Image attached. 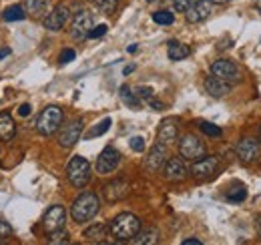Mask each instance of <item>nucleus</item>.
<instances>
[{"mask_svg":"<svg viewBox=\"0 0 261 245\" xmlns=\"http://www.w3.org/2000/svg\"><path fill=\"white\" fill-rule=\"evenodd\" d=\"M179 153L183 159L187 161H197V159H203L207 151H205V145L203 141L195 137V135H185L181 141H179Z\"/></svg>","mask_w":261,"mask_h":245,"instance_id":"obj_6","label":"nucleus"},{"mask_svg":"<svg viewBox=\"0 0 261 245\" xmlns=\"http://www.w3.org/2000/svg\"><path fill=\"white\" fill-rule=\"evenodd\" d=\"M211 75L217 77L219 81L227 83V85H235L241 79V72H239L237 64L233 61H227V59H219V61L213 62L211 64Z\"/></svg>","mask_w":261,"mask_h":245,"instance_id":"obj_5","label":"nucleus"},{"mask_svg":"<svg viewBox=\"0 0 261 245\" xmlns=\"http://www.w3.org/2000/svg\"><path fill=\"white\" fill-rule=\"evenodd\" d=\"M153 20H155L157 24L169 27V24H173V22H175V14H173V12H169V10H157V12H153Z\"/></svg>","mask_w":261,"mask_h":245,"instance_id":"obj_28","label":"nucleus"},{"mask_svg":"<svg viewBox=\"0 0 261 245\" xmlns=\"http://www.w3.org/2000/svg\"><path fill=\"white\" fill-rule=\"evenodd\" d=\"M183 245H201V241L199 239H185Z\"/></svg>","mask_w":261,"mask_h":245,"instance_id":"obj_41","label":"nucleus"},{"mask_svg":"<svg viewBox=\"0 0 261 245\" xmlns=\"http://www.w3.org/2000/svg\"><path fill=\"white\" fill-rule=\"evenodd\" d=\"M129 145H130V149L137 151V153H143V151H145V139H143V137H133L129 141Z\"/></svg>","mask_w":261,"mask_h":245,"instance_id":"obj_34","label":"nucleus"},{"mask_svg":"<svg viewBox=\"0 0 261 245\" xmlns=\"http://www.w3.org/2000/svg\"><path fill=\"white\" fill-rule=\"evenodd\" d=\"M81 133H83V121L81 119L68 122L65 129L61 131V135H59V145L65 147V149H70L81 139Z\"/></svg>","mask_w":261,"mask_h":245,"instance_id":"obj_12","label":"nucleus"},{"mask_svg":"<svg viewBox=\"0 0 261 245\" xmlns=\"http://www.w3.org/2000/svg\"><path fill=\"white\" fill-rule=\"evenodd\" d=\"M74 57H76V53L72 48H66V51L61 53V59L59 61H61V64H68L70 61H74Z\"/></svg>","mask_w":261,"mask_h":245,"instance_id":"obj_36","label":"nucleus"},{"mask_svg":"<svg viewBox=\"0 0 261 245\" xmlns=\"http://www.w3.org/2000/svg\"><path fill=\"white\" fill-rule=\"evenodd\" d=\"M66 20H68V6L66 4H59L44 18V29H48V31H61L65 27Z\"/></svg>","mask_w":261,"mask_h":245,"instance_id":"obj_14","label":"nucleus"},{"mask_svg":"<svg viewBox=\"0 0 261 245\" xmlns=\"http://www.w3.org/2000/svg\"><path fill=\"white\" fill-rule=\"evenodd\" d=\"M129 53H137V44H130V46H129Z\"/></svg>","mask_w":261,"mask_h":245,"instance_id":"obj_44","label":"nucleus"},{"mask_svg":"<svg viewBox=\"0 0 261 245\" xmlns=\"http://www.w3.org/2000/svg\"><path fill=\"white\" fill-rule=\"evenodd\" d=\"M111 125H113V121L107 117V119H102V121L98 122V125H95L89 133H87V139H95V137H100V135H105L109 129H111Z\"/></svg>","mask_w":261,"mask_h":245,"instance_id":"obj_26","label":"nucleus"},{"mask_svg":"<svg viewBox=\"0 0 261 245\" xmlns=\"http://www.w3.org/2000/svg\"><path fill=\"white\" fill-rule=\"evenodd\" d=\"M91 29H93V14L89 10H79L70 24V36L74 40H85Z\"/></svg>","mask_w":261,"mask_h":245,"instance_id":"obj_7","label":"nucleus"},{"mask_svg":"<svg viewBox=\"0 0 261 245\" xmlns=\"http://www.w3.org/2000/svg\"><path fill=\"white\" fill-rule=\"evenodd\" d=\"M255 8L259 10V14H261V0H255Z\"/></svg>","mask_w":261,"mask_h":245,"instance_id":"obj_45","label":"nucleus"},{"mask_svg":"<svg viewBox=\"0 0 261 245\" xmlns=\"http://www.w3.org/2000/svg\"><path fill=\"white\" fill-rule=\"evenodd\" d=\"M65 221H66V211L63 205H53L44 217H42V227L46 233H53V231H59L65 227Z\"/></svg>","mask_w":261,"mask_h":245,"instance_id":"obj_9","label":"nucleus"},{"mask_svg":"<svg viewBox=\"0 0 261 245\" xmlns=\"http://www.w3.org/2000/svg\"><path fill=\"white\" fill-rule=\"evenodd\" d=\"M50 237H48V243H68V235H66L63 229H59V231H53V233H48Z\"/></svg>","mask_w":261,"mask_h":245,"instance_id":"obj_32","label":"nucleus"},{"mask_svg":"<svg viewBox=\"0 0 261 245\" xmlns=\"http://www.w3.org/2000/svg\"><path fill=\"white\" fill-rule=\"evenodd\" d=\"M167 55L171 61H185L189 55H191V48L179 40H169L167 44Z\"/></svg>","mask_w":261,"mask_h":245,"instance_id":"obj_20","label":"nucleus"},{"mask_svg":"<svg viewBox=\"0 0 261 245\" xmlns=\"http://www.w3.org/2000/svg\"><path fill=\"white\" fill-rule=\"evenodd\" d=\"M10 233H12V227H10L6 221L0 219V237H8Z\"/></svg>","mask_w":261,"mask_h":245,"instance_id":"obj_38","label":"nucleus"},{"mask_svg":"<svg viewBox=\"0 0 261 245\" xmlns=\"http://www.w3.org/2000/svg\"><path fill=\"white\" fill-rule=\"evenodd\" d=\"M91 163L85 159V157H81V155H76V157H72L70 161H68V165H66V177H68V181L74 185V187H85V185L91 181Z\"/></svg>","mask_w":261,"mask_h":245,"instance_id":"obj_4","label":"nucleus"},{"mask_svg":"<svg viewBox=\"0 0 261 245\" xmlns=\"http://www.w3.org/2000/svg\"><path fill=\"white\" fill-rule=\"evenodd\" d=\"M130 241L137 245H153L159 241V233H157L155 229H149V231H143V233L139 231Z\"/></svg>","mask_w":261,"mask_h":245,"instance_id":"obj_23","label":"nucleus"},{"mask_svg":"<svg viewBox=\"0 0 261 245\" xmlns=\"http://www.w3.org/2000/svg\"><path fill=\"white\" fill-rule=\"evenodd\" d=\"M165 161H167V145L157 141V145H153V149L149 151V157L145 159V167L151 173H155V171H159L163 167Z\"/></svg>","mask_w":261,"mask_h":245,"instance_id":"obj_17","label":"nucleus"},{"mask_svg":"<svg viewBox=\"0 0 261 245\" xmlns=\"http://www.w3.org/2000/svg\"><path fill=\"white\" fill-rule=\"evenodd\" d=\"M107 31H109V27H107V24H98V27H93V29L89 31V36H87V38H100L102 34H107Z\"/></svg>","mask_w":261,"mask_h":245,"instance_id":"obj_35","label":"nucleus"},{"mask_svg":"<svg viewBox=\"0 0 261 245\" xmlns=\"http://www.w3.org/2000/svg\"><path fill=\"white\" fill-rule=\"evenodd\" d=\"M257 233H259V235H261V219H259V221H257Z\"/></svg>","mask_w":261,"mask_h":245,"instance_id":"obj_46","label":"nucleus"},{"mask_svg":"<svg viewBox=\"0 0 261 245\" xmlns=\"http://www.w3.org/2000/svg\"><path fill=\"white\" fill-rule=\"evenodd\" d=\"M100 209V201L95 193H83L74 199L72 207H70V215L76 223H87L91 221Z\"/></svg>","mask_w":261,"mask_h":245,"instance_id":"obj_2","label":"nucleus"},{"mask_svg":"<svg viewBox=\"0 0 261 245\" xmlns=\"http://www.w3.org/2000/svg\"><path fill=\"white\" fill-rule=\"evenodd\" d=\"M10 55V48H0V59H6Z\"/></svg>","mask_w":261,"mask_h":245,"instance_id":"obj_42","label":"nucleus"},{"mask_svg":"<svg viewBox=\"0 0 261 245\" xmlns=\"http://www.w3.org/2000/svg\"><path fill=\"white\" fill-rule=\"evenodd\" d=\"M195 2L197 0H175V2H173V8H175L177 12H187Z\"/></svg>","mask_w":261,"mask_h":245,"instance_id":"obj_33","label":"nucleus"},{"mask_svg":"<svg viewBox=\"0 0 261 245\" xmlns=\"http://www.w3.org/2000/svg\"><path fill=\"white\" fill-rule=\"evenodd\" d=\"M219 169V161L217 157H203V159H197L195 165L191 167V173L197 179H209L217 173Z\"/></svg>","mask_w":261,"mask_h":245,"instance_id":"obj_11","label":"nucleus"},{"mask_svg":"<svg viewBox=\"0 0 261 245\" xmlns=\"http://www.w3.org/2000/svg\"><path fill=\"white\" fill-rule=\"evenodd\" d=\"M46 4H48V0H24V12H29V14H33V16H38V14H42L44 10H46Z\"/></svg>","mask_w":261,"mask_h":245,"instance_id":"obj_25","label":"nucleus"},{"mask_svg":"<svg viewBox=\"0 0 261 245\" xmlns=\"http://www.w3.org/2000/svg\"><path fill=\"white\" fill-rule=\"evenodd\" d=\"M205 91L209 92L211 96H225V94H229V91H231V85H227V83H223V81H219L217 77H209L207 81H205Z\"/></svg>","mask_w":261,"mask_h":245,"instance_id":"obj_19","label":"nucleus"},{"mask_svg":"<svg viewBox=\"0 0 261 245\" xmlns=\"http://www.w3.org/2000/svg\"><path fill=\"white\" fill-rule=\"evenodd\" d=\"M139 231H141V219L133 213L117 215L109 225V233L119 241H130Z\"/></svg>","mask_w":261,"mask_h":245,"instance_id":"obj_1","label":"nucleus"},{"mask_svg":"<svg viewBox=\"0 0 261 245\" xmlns=\"http://www.w3.org/2000/svg\"><path fill=\"white\" fill-rule=\"evenodd\" d=\"M121 99H123V103H127L130 109H139L141 107V103H139V99H137V94L135 92H130V89L125 85V87H121Z\"/></svg>","mask_w":261,"mask_h":245,"instance_id":"obj_27","label":"nucleus"},{"mask_svg":"<svg viewBox=\"0 0 261 245\" xmlns=\"http://www.w3.org/2000/svg\"><path fill=\"white\" fill-rule=\"evenodd\" d=\"M27 16V12H24V8L22 6H10V8H6L4 12H2V20H6V22H16V20H22Z\"/></svg>","mask_w":261,"mask_h":245,"instance_id":"obj_24","label":"nucleus"},{"mask_svg":"<svg viewBox=\"0 0 261 245\" xmlns=\"http://www.w3.org/2000/svg\"><path fill=\"white\" fill-rule=\"evenodd\" d=\"M133 70H135V66H133V64H130V66H127V68H125V75H130V72H133Z\"/></svg>","mask_w":261,"mask_h":245,"instance_id":"obj_43","label":"nucleus"},{"mask_svg":"<svg viewBox=\"0 0 261 245\" xmlns=\"http://www.w3.org/2000/svg\"><path fill=\"white\" fill-rule=\"evenodd\" d=\"M31 111H33V107H31V105H27V103L18 107V115H20V117H29V115H31Z\"/></svg>","mask_w":261,"mask_h":245,"instance_id":"obj_39","label":"nucleus"},{"mask_svg":"<svg viewBox=\"0 0 261 245\" xmlns=\"http://www.w3.org/2000/svg\"><path fill=\"white\" fill-rule=\"evenodd\" d=\"M187 173H189V169L181 157H173V159L165 161L163 175L167 181H183L187 177Z\"/></svg>","mask_w":261,"mask_h":245,"instance_id":"obj_10","label":"nucleus"},{"mask_svg":"<svg viewBox=\"0 0 261 245\" xmlns=\"http://www.w3.org/2000/svg\"><path fill=\"white\" fill-rule=\"evenodd\" d=\"M16 135V122L8 113H0V141H12Z\"/></svg>","mask_w":261,"mask_h":245,"instance_id":"obj_21","label":"nucleus"},{"mask_svg":"<svg viewBox=\"0 0 261 245\" xmlns=\"http://www.w3.org/2000/svg\"><path fill=\"white\" fill-rule=\"evenodd\" d=\"M137 96H141V99H153V89H149V87H141V89H137V92H135Z\"/></svg>","mask_w":261,"mask_h":245,"instance_id":"obj_37","label":"nucleus"},{"mask_svg":"<svg viewBox=\"0 0 261 245\" xmlns=\"http://www.w3.org/2000/svg\"><path fill=\"white\" fill-rule=\"evenodd\" d=\"M245 197H247V191H245L243 187H233L227 193V201H231V203H239V201H243Z\"/></svg>","mask_w":261,"mask_h":245,"instance_id":"obj_31","label":"nucleus"},{"mask_svg":"<svg viewBox=\"0 0 261 245\" xmlns=\"http://www.w3.org/2000/svg\"><path fill=\"white\" fill-rule=\"evenodd\" d=\"M179 135V129H177V122L175 119H165L161 125H159V131H157V141L163 143V145H169L177 139Z\"/></svg>","mask_w":261,"mask_h":245,"instance_id":"obj_18","label":"nucleus"},{"mask_svg":"<svg viewBox=\"0 0 261 245\" xmlns=\"http://www.w3.org/2000/svg\"><path fill=\"white\" fill-rule=\"evenodd\" d=\"M93 4L97 6L100 12L113 14V12L117 10V6H119V0H93Z\"/></svg>","mask_w":261,"mask_h":245,"instance_id":"obj_29","label":"nucleus"},{"mask_svg":"<svg viewBox=\"0 0 261 245\" xmlns=\"http://www.w3.org/2000/svg\"><path fill=\"white\" fill-rule=\"evenodd\" d=\"M235 151L243 163H255L259 159V143L255 139H241L237 143Z\"/></svg>","mask_w":261,"mask_h":245,"instance_id":"obj_13","label":"nucleus"},{"mask_svg":"<svg viewBox=\"0 0 261 245\" xmlns=\"http://www.w3.org/2000/svg\"><path fill=\"white\" fill-rule=\"evenodd\" d=\"M199 129H201V133H205L207 137H219V135H221V127H217V125H213V122L201 121L199 122Z\"/></svg>","mask_w":261,"mask_h":245,"instance_id":"obj_30","label":"nucleus"},{"mask_svg":"<svg viewBox=\"0 0 261 245\" xmlns=\"http://www.w3.org/2000/svg\"><path fill=\"white\" fill-rule=\"evenodd\" d=\"M149 105H151L155 111H161V109H163V103H159V101H155V99H149Z\"/></svg>","mask_w":261,"mask_h":245,"instance_id":"obj_40","label":"nucleus"},{"mask_svg":"<svg viewBox=\"0 0 261 245\" xmlns=\"http://www.w3.org/2000/svg\"><path fill=\"white\" fill-rule=\"evenodd\" d=\"M119 163H121V153L115 147H105L97 159V173L109 175L119 167Z\"/></svg>","mask_w":261,"mask_h":245,"instance_id":"obj_8","label":"nucleus"},{"mask_svg":"<svg viewBox=\"0 0 261 245\" xmlns=\"http://www.w3.org/2000/svg\"><path fill=\"white\" fill-rule=\"evenodd\" d=\"M83 235H85L87 241H91V243H100V241H105V237L109 235V225H102V223L91 225L89 229H85Z\"/></svg>","mask_w":261,"mask_h":245,"instance_id":"obj_22","label":"nucleus"},{"mask_svg":"<svg viewBox=\"0 0 261 245\" xmlns=\"http://www.w3.org/2000/svg\"><path fill=\"white\" fill-rule=\"evenodd\" d=\"M63 119H65L63 109L57 107V105H48V107L38 115V119H36V131H38L40 135H44V137H50V135H55V133L61 129Z\"/></svg>","mask_w":261,"mask_h":245,"instance_id":"obj_3","label":"nucleus"},{"mask_svg":"<svg viewBox=\"0 0 261 245\" xmlns=\"http://www.w3.org/2000/svg\"><path fill=\"white\" fill-rule=\"evenodd\" d=\"M149 2H153V0H149Z\"/></svg>","mask_w":261,"mask_h":245,"instance_id":"obj_48","label":"nucleus"},{"mask_svg":"<svg viewBox=\"0 0 261 245\" xmlns=\"http://www.w3.org/2000/svg\"><path fill=\"white\" fill-rule=\"evenodd\" d=\"M211 2H217L219 4V2H225V0H211Z\"/></svg>","mask_w":261,"mask_h":245,"instance_id":"obj_47","label":"nucleus"},{"mask_svg":"<svg viewBox=\"0 0 261 245\" xmlns=\"http://www.w3.org/2000/svg\"><path fill=\"white\" fill-rule=\"evenodd\" d=\"M211 10H213V2L211 0H197L195 4L185 12V18H187V22H203L209 14H211Z\"/></svg>","mask_w":261,"mask_h":245,"instance_id":"obj_16","label":"nucleus"},{"mask_svg":"<svg viewBox=\"0 0 261 245\" xmlns=\"http://www.w3.org/2000/svg\"><path fill=\"white\" fill-rule=\"evenodd\" d=\"M102 193H105V199H107V201L115 203V201H121V199H125V197L129 195L130 187H129V183L123 181V179H115V181H111L109 185H105Z\"/></svg>","mask_w":261,"mask_h":245,"instance_id":"obj_15","label":"nucleus"}]
</instances>
